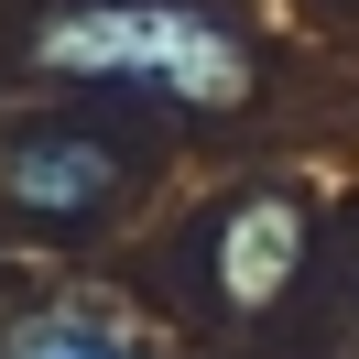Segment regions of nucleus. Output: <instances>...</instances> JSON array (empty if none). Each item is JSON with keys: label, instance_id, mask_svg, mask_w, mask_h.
I'll return each instance as SVG.
<instances>
[{"label": "nucleus", "instance_id": "1", "mask_svg": "<svg viewBox=\"0 0 359 359\" xmlns=\"http://www.w3.org/2000/svg\"><path fill=\"white\" fill-rule=\"evenodd\" d=\"M44 66L66 76H131V88L196 98V109H229L250 88V55L229 22L207 11H175V0H109V11H66L44 33Z\"/></svg>", "mask_w": 359, "mask_h": 359}, {"label": "nucleus", "instance_id": "2", "mask_svg": "<svg viewBox=\"0 0 359 359\" xmlns=\"http://www.w3.org/2000/svg\"><path fill=\"white\" fill-rule=\"evenodd\" d=\"M294 262H305V207L294 196H250L218 218V250H207V272H218V294L240 316H262L272 294L294 283Z\"/></svg>", "mask_w": 359, "mask_h": 359}, {"label": "nucleus", "instance_id": "3", "mask_svg": "<svg viewBox=\"0 0 359 359\" xmlns=\"http://www.w3.org/2000/svg\"><path fill=\"white\" fill-rule=\"evenodd\" d=\"M11 196L33 207V218H98V207L120 196V153L88 131H33L22 153H11Z\"/></svg>", "mask_w": 359, "mask_h": 359}, {"label": "nucleus", "instance_id": "4", "mask_svg": "<svg viewBox=\"0 0 359 359\" xmlns=\"http://www.w3.org/2000/svg\"><path fill=\"white\" fill-rule=\"evenodd\" d=\"M0 359H142V348L109 337V327H88V316H33V327H11Z\"/></svg>", "mask_w": 359, "mask_h": 359}]
</instances>
